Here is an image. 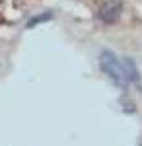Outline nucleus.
Masks as SVG:
<instances>
[{
	"label": "nucleus",
	"instance_id": "1",
	"mask_svg": "<svg viewBox=\"0 0 142 146\" xmlns=\"http://www.w3.org/2000/svg\"><path fill=\"white\" fill-rule=\"evenodd\" d=\"M99 68H101V72H103L117 88L129 90L131 82L127 78V72H125V66H123V58H119L111 49H103V51L99 53Z\"/></svg>",
	"mask_w": 142,
	"mask_h": 146
},
{
	"label": "nucleus",
	"instance_id": "2",
	"mask_svg": "<svg viewBox=\"0 0 142 146\" xmlns=\"http://www.w3.org/2000/svg\"><path fill=\"white\" fill-rule=\"evenodd\" d=\"M121 14H123V2L121 0H109L99 8L98 18L103 23L111 25V23H117L121 20Z\"/></svg>",
	"mask_w": 142,
	"mask_h": 146
},
{
	"label": "nucleus",
	"instance_id": "3",
	"mask_svg": "<svg viewBox=\"0 0 142 146\" xmlns=\"http://www.w3.org/2000/svg\"><path fill=\"white\" fill-rule=\"evenodd\" d=\"M123 66H125V72H127V78H129V82L140 88V72H138V68H136L134 58H131V56H125V58H123Z\"/></svg>",
	"mask_w": 142,
	"mask_h": 146
},
{
	"label": "nucleus",
	"instance_id": "4",
	"mask_svg": "<svg viewBox=\"0 0 142 146\" xmlns=\"http://www.w3.org/2000/svg\"><path fill=\"white\" fill-rule=\"evenodd\" d=\"M55 18V14L53 12H41V14H37V16H33L31 20L27 22V29H33L35 25H39V23H43V22H49V20H53Z\"/></svg>",
	"mask_w": 142,
	"mask_h": 146
},
{
	"label": "nucleus",
	"instance_id": "5",
	"mask_svg": "<svg viewBox=\"0 0 142 146\" xmlns=\"http://www.w3.org/2000/svg\"><path fill=\"white\" fill-rule=\"evenodd\" d=\"M140 146H142V144H140Z\"/></svg>",
	"mask_w": 142,
	"mask_h": 146
}]
</instances>
